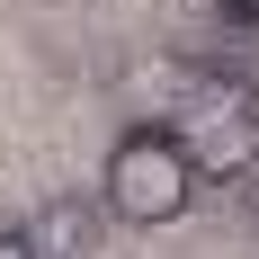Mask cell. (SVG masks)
Masks as SVG:
<instances>
[{
  "label": "cell",
  "instance_id": "obj_1",
  "mask_svg": "<svg viewBox=\"0 0 259 259\" xmlns=\"http://www.w3.org/2000/svg\"><path fill=\"white\" fill-rule=\"evenodd\" d=\"M99 206L116 214V224H134V233L179 224V214L197 206V161H188V143H179V125H170V116H143V125L116 134Z\"/></svg>",
  "mask_w": 259,
  "mask_h": 259
},
{
  "label": "cell",
  "instance_id": "obj_2",
  "mask_svg": "<svg viewBox=\"0 0 259 259\" xmlns=\"http://www.w3.org/2000/svg\"><path fill=\"white\" fill-rule=\"evenodd\" d=\"M179 143L197 161V179H250V90L224 80V90H197V107L179 116Z\"/></svg>",
  "mask_w": 259,
  "mask_h": 259
},
{
  "label": "cell",
  "instance_id": "obj_3",
  "mask_svg": "<svg viewBox=\"0 0 259 259\" xmlns=\"http://www.w3.org/2000/svg\"><path fill=\"white\" fill-rule=\"evenodd\" d=\"M27 259H90V241H99V206L90 197H54V206H36V224H18Z\"/></svg>",
  "mask_w": 259,
  "mask_h": 259
},
{
  "label": "cell",
  "instance_id": "obj_4",
  "mask_svg": "<svg viewBox=\"0 0 259 259\" xmlns=\"http://www.w3.org/2000/svg\"><path fill=\"white\" fill-rule=\"evenodd\" d=\"M224 9V27H259V0H214Z\"/></svg>",
  "mask_w": 259,
  "mask_h": 259
},
{
  "label": "cell",
  "instance_id": "obj_5",
  "mask_svg": "<svg viewBox=\"0 0 259 259\" xmlns=\"http://www.w3.org/2000/svg\"><path fill=\"white\" fill-rule=\"evenodd\" d=\"M0 259H27V241H18V224H9V233H0Z\"/></svg>",
  "mask_w": 259,
  "mask_h": 259
},
{
  "label": "cell",
  "instance_id": "obj_6",
  "mask_svg": "<svg viewBox=\"0 0 259 259\" xmlns=\"http://www.w3.org/2000/svg\"><path fill=\"white\" fill-rule=\"evenodd\" d=\"M250 161H259V99H250Z\"/></svg>",
  "mask_w": 259,
  "mask_h": 259
}]
</instances>
